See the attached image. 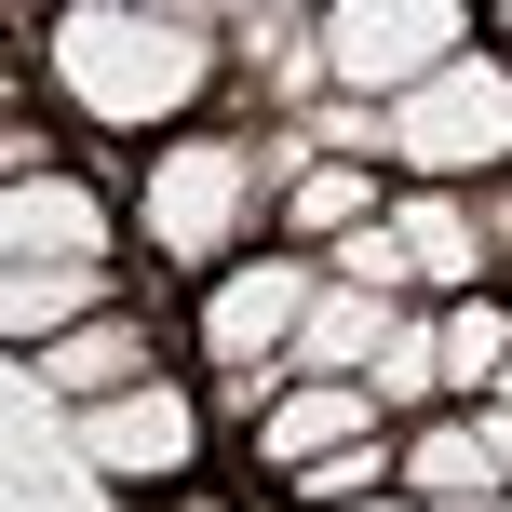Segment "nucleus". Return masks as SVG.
Here are the masks:
<instances>
[{
    "instance_id": "obj_15",
    "label": "nucleus",
    "mask_w": 512,
    "mask_h": 512,
    "mask_svg": "<svg viewBox=\"0 0 512 512\" xmlns=\"http://www.w3.org/2000/svg\"><path fill=\"white\" fill-rule=\"evenodd\" d=\"M432 337H445V391H499V378H512V310H499V297L432 310Z\"/></svg>"
},
{
    "instance_id": "obj_2",
    "label": "nucleus",
    "mask_w": 512,
    "mask_h": 512,
    "mask_svg": "<svg viewBox=\"0 0 512 512\" xmlns=\"http://www.w3.org/2000/svg\"><path fill=\"white\" fill-rule=\"evenodd\" d=\"M324 297L310 256H230L203 283V364H216V405L230 418H270L283 405V364H297V324Z\"/></svg>"
},
{
    "instance_id": "obj_14",
    "label": "nucleus",
    "mask_w": 512,
    "mask_h": 512,
    "mask_svg": "<svg viewBox=\"0 0 512 512\" xmlns=\"http://www.w3.org/2000/svg\"><path fill=\"white\" fill-rule=\"evenodd\" d=\"M283 230H297V243H351V230H378V162H310V176L297 189H283Z\"/></svg>"
},
{
    "instance_id": "obj_8",
    "label": "nucleus",
    "mask_w": 512,
    "mask_h": 512,
    "mask_svg": "<svg viewBox=\"0 0 512 512\" xmlns=\"http://www.w3.org/2000/svg\"><path fill=\"white\" fill-rule=\"evenodd\" d=\"M391 243H405V283H432L445 310L486 297V216H472V189H405V216H391Z\"/></svg>"
},
{
    "instance_id": "obj_16",
    "label": "nucleus",
    "mask_w": 512,
    "mask_h": 512,
    "mask_svg": "<svg viewBox=\"0 0 512 512\" xmlns=\"http://www.w3.org/2000/svg\"><path fill=\"white\" fill-rule=\"evenodd\" d=\"M364 391H378V405H432V391H445V337H432V310H405V324H391V351H378V378H364Z\"/></svg>"
},
{
    "instance_id": "obj_21",
    "label": "nucleus",
    "mask_w": 512,
    "mask_h": 512,
    "mask_svg": "<svg viewBox=\"0 0 512 512\" xmlns=\"http://www.w3.org/2000/svg\"><path fill=\"white\" fill-rule=\"evenodd\" d=\"M364 512H418V499H405V486H391V499H364Z\"/></svg>"
},
{
    "instance_id": "obj_11",
    "label": "nucleus",
    "mask_w": 512,
    "mask_h": 512,
    "mask_svg": "<svg viewBox=\"0 0 512 512\" xmlns=\"http://www.w3.org/2000/svg\"><path fill=\"white\" fill-rule=\"evenodd\" d=\"M0 324H14V351H54V337L108 324V270H68V256H14V270H0Z\"/></svg>"
},
{
    "instance_id": "obj_7",
    "label": "nucleus",
    "mask_w": 512,
    "mask_h": 512,
    "mask_svg": "<svg viewBox=\"0 0 512 512\" xmlns=\"http://www.w3.org/2000/svg\"><path fill=\"white\" fill-rule=\"evenodd\" d=\"M378 391H364V378H297V391H283V405L270 418H256V459H270V472H310V459H351V445H378Z\"/></svg>"
},
{
    "instance_id": "obj_10",
    "label": "nucleus",
    "mask_w": 512,
    "mask_h": 512,
    "mask_svg": "<svg viewBox=\"0 0 512 512\" xmlns=\"http://www.w3.org/2000/svg\"><path fill=\"white\" fill-rule=\"evenodd\" d=\"M27 378L68 391V405L95 418V405H122V391H149L162 364H149V324H122V310H108V324H81V337H54V351H27Z\"/></svg>"
},
{
    "instance_id": "obj_12",
    "label": "nucleus",
    "mask_w": 512,
    "mask_h": 512,
    "mask_svg": "<svg viewBox=\"0 0 512 512\" xmlns=\"http://www.w3.org/2000/svg\"><path fill=\"white\" fill-rule=\"evenodd\" d=\"M391 324H405V297H364V283H324L297 324V378H378Z\"/></svg>"
},
{
    "instance_id": "obj_5",
    "label": "nucleus",
    "mask_w": 512,
    "mask_h": 512,
    "mask_svg": "<svg viewBox=\"0 0 512 512\" xmlns=\"http://www.w3.org/2000/svg\"><path fill=\"white\" fill-rule=\"evenodd\" d=\"M459 41H472L459 0H337L324 14V68L351 81V95H378V108H405L418 81H445Z\"/></svg>"
},
{
    "instance_id": "obj_3",
    "label": "nucleus",
    "mask_w": 512,
    "mask_h": 512,
    "mask_svg": "<svg viewBox=\"0 0 512 512\" xmlns=\"http://www.w3.org/2000/svg\"><path fill=\"white\" fill-rule=\"evenodd\" d=\"M256 135H176V149H149V176H135V230H149L162 270H216V256L243 243L256 216Z\"/></svg>"
},
{
    "instance_id": "obj_6",
    "label": "nucleus",
    "mask_w": 512,
    "mask_h": 512,
    "mask_svg": "<svg viewBox=\"0 0 512 512\" xmlns=\"http://www.w3.org/2000/svg\"><path fill=\"white\" fill-rule=\"evenodd\" d=\"M81 472H108V486H189L203 472V391L149 378L122 405H95L81 418Z\"/></svg>"
},
{
    "instance_id": "obj_9",
    "label": "nucleus",
    "mask_w": 512,
    "mask_h": 512,
    "mask_svg": "<svg viewBox=\"0 0 512 512\" xmlns=\"http://www.w3.org/2000/svg\"><path fill=\"white\" fill-rule=\"evenodd\" d=\"M0 256H68V270H95V256H108V203L54 162V176L0 189Z\"/></svg>"
},
{
    "instance_id": "obj_17",
    "label": "nucleus",
    "mask_w": 512,
    "mask_h": 512,
    "mask_svg": "<svg viewBox=\"0 0 512 512\" xmlns=\"http://www.w3.org/2000/svg\"><path fill=\"white\" fill-rule=\"evenodd\" d=\"M337 283H364V297H405V243H391V216L337 243Z\"/></svg>"
},
{
    "instance_id": "obj_13",
    "label": "nucleus",
    "mask_w": 512,
    "mask_h": 512,
    "mask_svg": "<svg viewBox=\"0 0 512 512\" xmlns=\"http://www.w3.org/2000/svg\"><path fill=\"white\" fill-rule=\"evenodd\" d=\"M499 486V445H486V418H418L405 432V499L418 512H445V499H486Z\"/></svg>"
},
{
    "instance_id": "obj_1",
    "label": "nucleus",
    "mask_w": 512,
    "mask_h": 512,
    "mask_svg": "<svg viewBox=\"0 0 512 512\" xmlns=\"http://www.w3.org/2000/svg\"><path fill=\"white\" fill-rule=\"evenodd\" d=\"M41 54L108 135H149L216 81V14H176V0H68L41 27Z\"/></svg>"
},
{
    "instance_id": "obj_22",
    "label": "nucleus",
    "mask_w": 512,
    "mask_h": 512,
    "mask_svg": "<svg viewBox=\"0 0 512 512\" xmlns=\"http://www.w3.org/2000/svg\"><path fill=\"white\" fill-rule=\"evenodd\" d=\"M486 405H512V378H499V391H486Z\"/></svg>"
},
{
    "instance_id": "obj_4",
    "label": "nucleus",
    "mask_w": 512,
    "mask_h": 512,
    "mask_svg": "<svg viewBox=\"0 0 512 512\" xmlns=\"http://www.w3.org/2000/svg\"><path fill=\"white\" fill-rule=\"evenodd\" d=\"M391 162H405L418 189L512 176V68H499V54H459L445 81H418V95L391 108Z\"/></svg>"
},
{
    "instance_id": "obj_18",
    "label": "nucleus",
    "mask_w": 512,
    "mask_h": 512,
    "mask_svg": "<svg viewBox=\"0 0 512 512\" xmlns=\"http://www.w3.org/2000/svg\"><path fill=\"white\" fill-rule=\"evenodd\" d=\"M472 216H486V256H512V176H486V203H472Z\"/></svg>"
},
{
    "instance_id": "obj_20",
    "label": "nucleus",
    "mask_w": 512,
    "mask_h": 512,
    "mask_svg": "<svg viewBox=\"0 0 512 512\" xmlns=\"http://www.w3.org/2000/svg\"><path fill=\"white\" fill-rule=\"evenodd\" d=\"M445 512H512V486H486V499H445Z\"/></svg>"
},
{
    "instance_id": "obj_23",
    "label": "nucleus",
    "mask_w": 512,
    "mask_h": 512,
    "mask_svg": "<svg viewBox=\"0 0 512 512\" xmlns=\"http://www.w3.org/2000/svg\"><path fill=\"white\" fill-rule=\"evenodd\" d=\"M499 27H512V14H499Z\"/></svg>"
},
{
    "instance_id": "obj_19",
    "label": "nucleus",
    "mask_w": 512,
    "mask_h": 512,
    "mask_svg": "<svg viewBox=\"0 0 512 512\" xmlns=\"http://www.w3.org/2000/svg\"><path fill=\"white\" fill-rule=\"evenodd\" d=\"M486 445H499V486H512V405H486Z\"/></svg>"
}]
</instances>
